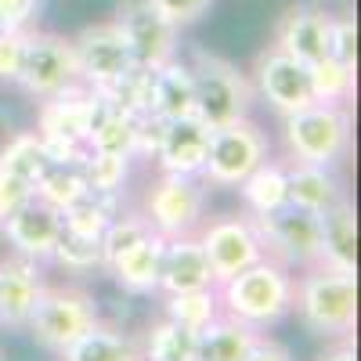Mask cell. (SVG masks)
Returning <instances> with one entry per match:
<instances>
[{"mask_svg":"<svg viewBox=\"0 0 361 361\" xmlns=\"http://www.w3.org/2000/svg\"><path fill=\"white\" fill-rule=\"evenodd\" d=\"M246 361H293V354H289V347H286L282 340L260 333L257 343H253V350L246 354Z\"/></svg>","mask_w":361,"mask_h":361,"instance_id":"obj_41","label":"cell"},{"mask_svg":"<svg viewBox=\"0 0 361 361\" xmlns=\"http://www.w3.org/2000/svg\"><path fill=\"white\" fill-rule=\"evenodd\" d=\"M282 141L289 163H311V166H336L347 159L354 141V119L347 105H307L293 116H282Z\"/></svg>","mask_w":361,"mask_h":361,"instance_id":"obj_3","label":"cell"},{"mask_svg":"<svg viewBox=\"0 0 361 361\" xmlns=\"http://www.w3.org/2000/svg\"><path fill=\"white\" fill-rule=\"evenodd\" d=\"M112 22L119 25V33H123V40L130 47L134 69L156 73L177 58V33L180 29H173L156 8H148L145 0H123Z\"/></svg>","mask_w":361,"mask_h":361,"instance_id":"obj_11","label":"cell"},{"mask_svg":"<svg viewBox=\"0 0 361 361\" xmlns=\"http://www.w3.org/2000/svg\"><path fill=\"white\" fill-rule=\"evenodd\" d=\"M163 246L166 238L148 231L137 246H130L119 260H112L105 271L123 286L127 293H156L159 289V264H163Z\"/></svg>","mask_w":361,"mask_h":361,"instance_id":"obj_23","label":"cell"},{"mask_svg":"<svg viewBox=\"0 0 361 361\" xmlns=\"http://www.w3.org/2000/svg\"><path fill=\"white\" fill-rule=\"evenodd\" d=\"M109 112V102L90 87H73L66 94H54L47 102H40V116H37V134L40 137H66L76 145H87L90 130L98 127V119Z\"/></svg>","mask_w":361,"mask_h":361,"instance_id":"obj_14","label":"cell"},{"mask_svg":"<svg viewBox=\"0 0 361 361\" xmlns=\"http://www.w3.org/2000/svg\"><path fill=\"white\" fill-rule=\"evenodd\" d=\"M141 217L163 238L195 235L202 228V217H206V185H202V177L166 173L163 170L152 185L145 188Z\"/></svg>","mask_w":361,"mask_h":361,"instance_id":"obj_6","label":"cell"},{"mask_svg":"<svg viewBox=\"0 0 361 361\" xmlns=\"http://www.w3.org/2000/svg\"><path fill=\"white\" fill-rule=\"evenodd\" d=\"M0 231H4L11 253L40 264V260H51V253H54V243H58V235H62V214L33 195L22 209H15V214L0 224Z\"/></svg>","mask_w":361,"mask_h":361,"instance_id":"obj_15","label":"cell"},{"mask_svg":"<svg viewBox=\"0 0 361 361\" xmlns=\"http://www.w3.org/2000/svg\"><path fill=\"white\" fill-rule=\"evenodd\" d=\"M80 62H76V47L73 37L62 33H33L29 29V44H25V62L18 73V87L29 98L47 102L54 94L80 87Z\"/></svg>","mask_w":361,"mask_h":361,"instance_id":"obj_8","label":"cell"},{"mask_svg":"<svg viewBox=\"0 0 361 361\" xmlns=\"http://www.w3.org/2000/svg\"><path fill=\"white\" fill-rule=\"evenodd\" d=\"M141 361H195V333L180 329L170 318H159L145 333Z\"/></svg>","mask_w":361,"mask_h":361,"instance_id":"obj_31","label":"cell"},{"mask_svg":"<svg viewBox=\"0 0 361 361\" xmlns=\"http://www.w3.org/2000/svg\"><path fill=\"white\" fill-rule=\"evenodd\" d=\"M40 289H44V279H40L37 260L18 257V253L0 257V325L11 329V333H22L37 307Z\"/></svg>","mask_w":361,"mask_h":361,"instance_id":"obj_16","label":"cell"},{"mask_svg":"<svg viewBox=\"0 0 361 361\" xmlns=\"http://www.w3.org/2000/svg\"><path fill=\"white\" fill-rule=\"evenodd\" d=\"M33 195H37L40 202L54 206L58 214H66L69 206H76L80 199L90 195V188H87V180H83V170H80V166L51 163V166L40 173V180L33 185Z\"/></svg>","mask_w":361,"mask_h":361,"instance_id":"obj_30","label":"cell"},{"mask_svg":"<svg viewBox=\"0 0 361 361\" xmlns=\"http://www.w3.org/2000/svg\"><path fill=\"white\" fill-rule=\"evenodd\" d=\"M188 69H192V87H195V119L199 123L217 130L224 123H235V119L250 116L257 90H253V80L235 62H228L221 54H209V51H195Z\"/></svg>","mask_w":361,"mask_h":361,"instance_id":"obj_4","label":"cell"},{"mask_svg":"<svg viewBox=\"0 0 361 361\" xmlns=\"http://www.w3.org/2000/svg\"><path fill=\"white\" fill-rule=\"evenodd\" d=\"M286 177H289V202L300 209H311L318 217L347 199L333 166H311V163H289L286 159Z\"/></svg>","mask_w":361,"mask_h":361,"instance_id":"obj_20","label":"cell"},{"mask_svg":"<svg viewBox=\"0 0 361 361\" xmlns=\"http://www.w3.org/2000/svg\"><path fill=\"white\" fill-rule=\"evenodd\" d=\"M58 357L62 361H141V343L127 333H119V329H112V325L94 322Z\"/></svg>","mask_w":361,"mask_h":361,"instance_id":"obj_26","label":"cell"},{"mask_svg":"<svg viewBox=\"0 0 361 361\" xmlns=\"http://www.w3.org/2000/svg\"><path fill=\"white\" fill-rule=\"evenodd\" d=\"M257 336L260 329L221 311L206 329L195 333V361H246Z\"/></svg>","mask_w":361,"mask_h":361,"instance_id":"obj_21","label":"cell"},{"mask_svg":"<svg viewBox=\"0 0 361 361\" xmlns=\"http://www.w3.org/2000/svg\"><path fill=\"white\" fill-rule=\"evenodd\" d=\"M0 166L25 177L29 185H37L40 173L51 166L47 152H44V141L37 134H11L4 141V148H0Z\"/></svg>","mask_w":361,"mask_h":361,"instance_id":"obj_32","label":"cell"},{"mask_svg":"<svg viewBox=\"0 0 361 361\" xmlns=\"http://www.w3.org/2000/svg\"><path fill=\"white\" fill-rule=\"evenodd\" d=\"M29 199H33V185H29L25 177L0 166V224H4L15 209H22Z\"/></svg>","mask_w":361,"mask_h":361,"instance_id":"obj_39","label":"cell"},{"mask_svg":"<svg viewBox=\"0 0 361 361\" xmlns=\"http://www.w3.org/2000/svg\"><path fill=\"white\" fill-rule=\"evenodd\" d=\"M293 311L314 336H350L357 325V275L325 264L304 267V275H293Z\"/></svg>","mask_w":361,"mask_h":361,"instance_id":"obj_1","label":"cell"},{"mask_svg":"<svg viewBox=\"0 0 361 361\" xmlns=\"http://www.w3.org/2000/svg\"><path fill=\"white\" fill-rule=\"evenodd\" d=\"M195 235L202 243V253L209 260V271H214L217 286L264 257V243H260V235H257V228L246 214L214 217V221H206Z\"/></svg>","mask_w":361,"mask_h":361,"instance_id":"obj_10","label":"cell"},{"mask_svg":"<svg viewBox=\"0 0 361 361\" xmlns=\"http://www.w3.org/2000/svg\"><path fill=\"white\" fill-rule=\"evenodd\" d=\"M206 152H209V127L199 123L195 116L163 123V134H159V145H156V159L166 173L199 177L202 166H206Z\"/></svg>","mask_w":361,"mask_h":361,"instance_id":"obj_18","label":"cell"},{"mask_svg":"<svg viewBox=\"0 0 361 361\" xmlns=\"http://www.w3.org/2000/svg\"><path fill=\"white\" fill-rule=\"evenodd\" d=\"M329 54L340 58L347 66H357V25L350 15H333V29H329Z\"/></svg>","mask_w":361,"mask_h":361,"instance_id":"obj_38","label":"cell"},{"mask_svg":"<svg viewBox=\"0 0 361 361\" xmlns=\"http://www.w3.org/2000/svg\"><path fill=\"white\" fill-rule=\"evenodd\" d=\"M221 314V296H217V286L209 289H188V293H166L163 300V318L177 322L180 329L188 333H199Z\"/></svg>","mask_w":361,"mask_h":361,"instance_id":"obj_29","label":"cell"},{"mask_svg":"<svg viewBox=\"0 0 361 361\" xmlns=\"http://www.w3.org/2000/svg\"><path fill=\"white\" fill-rule=\"evenodd\" d=\"M73 47H76V62H80V80L90 90H105L134 69L130 47L116 22H94V25L80 29L73 37Z\"/></svg>","mask_w":361,"mask_h":361,"instance_id":"obj_12","label":"cell"},{"mask_svg":"<svg viewBox=\"0 0 361 361\" xmlns=\"http://www.w3.org/2000/svg\"><path fill=\"white\" fill-rule=\"evenodd\" d=\"M80 170H83L90 195H119V188H123V180L130 173V159L109 156V152H87Z\"/></svg>","mask_w":361,"mask_h":361,"instance_id":"obj_33","label":"cell"},{"mask_svg":"<svg viewBox=\"0 0 361 361\" xmlns=\"http://www.w3.org/2000/svg\"><path fill=\"white\" fill-rule=\"evenodd\" d=\"M29 29H0V83H18Z\"/></svg>","mask_w":361,"mask_h":361,"instance_id":"obj_36","label":"cell"},{"mask_svg":"<svg viewBox=\"0 0 361 361\" xmlns=\"http://www.w3.org/2000/svg\"><path fill=\"white\" fill-rule=\"evenodd\" d=\"M250 221H253L260 243H264V257L279 260L286 267L322 264V221L311 209H300V206L286 202L275 214L250 217Z\"/></svg>","mask_w":361,"mask_h":361,"instance_id":"obj_9","label":"cell"},{"mask_svg":"<svg viewBox=\"0 0 361 361\" xmlns=\"http://www.w3.org/2000/svg\"><path fill=\"white\" fill-rule=\"evenodd\" d=\"M94 322H98V304L83 286H47L44 282L25 333H33V340L40 347L62 354Z\"/></svg>","mask_w":361,"mask_h":361,"instance_id":"obj_5","label":"cell"},{"mask_svg":"<svg viewBox=\"0 0 361 361\" xmlns=\"http://www.w3.org/2000/svg\"><path fill=\"white\" fill-rule=\"evenodd\" d=\"M354 80H357V66H347L340 58L325 54L318 62L307 66V83H311V98L322 105H343L354 98Z\"/></svg>","mask_w":361,"mask_h":361,"instance_id":"obj_28","label":"cell"},{"mask_svg":"<svg viewBox=\"0 0 361 361\" xmlns=\"http://www.w3.org/2000/svg\"><path fill=\"white\" fill-rule=\"evenodd\" d=\"M238 199H243L250 217H264L275 214L289 202V177H286V159H264L260 166H253L243 180L235 185Z\"/></svg>","mask_w":361,"mask_h":361,"instance_id":"obj_22","label":"cell"},{"mask_svg":"<svg viewBox=\"0 0 361 361\" xmlns=\"http://www.w3.org/2000/svg\"><path fill=\"white\" fill-rule=\"evenodd\" d=\"M329 29H333V15L322 11V8H289L279 25H275V44L271 47H279L286 51L289 58H296V62H318V58L329 54Z\"/></svg>","mask_w":361,"mask_h":361,"instance_id":"obj_17","label":"cell"},{"mask_svg":"<svg viewBox=\"0 0 361 361\" xmlns=\"http://www.w3.org/2000/svg\"><path fill=\"white\" fill-rule=\"evenodd\" d=\"M40 0H0V29H29Z\"/></svg>","mask_w":361,"mask_h":361,"instance_id":"obj_40","label":"cell"},{"mask_svg":"<svg viewBox=\"0 0 361 361\" xmlns=\"http://www.w3.org/2000/svg\"><path fill=\"white\" fill-rule=\"evenodd\" d=\"M214 271L202 253L199 235H180V238H166L163 246V264H159V289L163 293H188V289H209Z\"/></svg>","mask_w":361,"mask_h":361,"instance_id":"obj_19","label":"cell"},{"mask_svg":"<svg viewBox=\"0 0 361 361\" xmlns=\"http://www.w3.org/2000/svg\"><path fill=\"white\" fill-rule=\"evenodd\" d=\"M318 361H357V347H354V340H350V336H340V340H336V347H329Z\"/></svg>","mask_w":361,"mask_h":361,"instance_id":"obj_42","label":"cell"},{"mask_svg":"<svg viewBox=\"0 0 361 361\" xmlns=\"http://www.w3.org/2000/svg\"><path fill=\"white\" fill-rule=\"evenodd\" d=\"M253 90L275 109L279 116H293L300 109L314 105L311 83H307V66L289 58L279 47H267L257 66H253Z\"/></svg>","mask_w":361,"mask_h":361,"instance_id":"obj_13","label":"cell"},{"mask_svg":"<svg viewBox=\"0 0 361 361\" xmlns=\"http://www.w3.org/2000/svg\"><path fill=\"white\" fill-rule=\"evenodd\" d=\"M322 221V264L336 271H354L357 275V217L354 202L343 199L333 209H325Z\"/></svg>","mask_w":361,"mask_h":361,"instance_id":"obj_24","label":"cell"},{"mask_svg":"<svg viewBox=\"0 0 361 361\" xmlns=\"http://www.w3.org/2000/svg\"><path fill=\"white\" fill-rule=\"evenodd\" d=\"M152 231L145 224V217L141 214H130V217H112L109 224H105V231H102V267H109L112 260H119L130 246H137L141 238Z\"/></svg>","mask_w":361,"mask_h":361,"instance_id":"obj_34","label":"cell"},{"mask_svg":"<svg viewBox=\"0 0 361 361\" xmlns=\"http://www.w3.org/2000/svg\"><path fill=\"white\" fill-rule=\"evenodd\" d=\"M137 123H141V116L119 112L109 105V112L98 119V127L87 137V152H109V156L134 159L137 156Z\"/></svg>","mask_w":361,"mask_h":361,"instance_id":"obj_27","label":"cell"},{"mask_svg":"<svg viewBox=\"0 0 361 361\" xmlns=\"http://www.w3.org/2000/svg\"><path fill=\"white\" fill-rule=\"evenodd\" d=\"M221 311L246 322L253 329L279 325L293 311V267L260 257L246 271L231 275L228 282L217 286Z\"/></svg>","mask_w":361,"mask_h":361,"instance_id":"obj_2","label":"cell"},{"mask_svg":"<svg viewBox=\"0 0 361 361\" xmlns=\"http://www.w3.org/2000/svg\"><path fill=\"white\" fill-rule=\"evenodd\" d=\"M152 116L163 119V123L195 116V87H192L188 62L173 58V62L152 73Z\"/></svg>","mask_w":361,"mask_h":361,"instance_id":"obj_25","label":"cell"},{"mask_svg":"<svg viewBox=\"0 0 361 361\" xmlns=\"http://www.w3.org/2000/svg\"><path fill=\"white\" fill-rule=\"evenodd\" d=\"M145 4L156 8L173 29H188L214 8V0H145Z\"/></svg>","mask_w":361,"mask_h":361,"instance_id":"obj_37","label":"cell"},{"mask_svg":"<svg viewBox=\"0 0 361 361\" xmlns=\"http://www.w3.org/2000/svg\"><path fill=\"white\" fill-rule=\"evenodd\" d=\"M271 156V141L267 134L253 123L250 116L224 123L217 130H209V152L202 166V185L214 188H235L253 166H260Z\"/></svg>","mask_w":361,"mask_h":361,"instance_id":"obj_7","label":"cell"},{"mask_svg":"<svg viewBox=\"0 0 361 361\" xmlns=\"http://www.w3.org/2000/svg\"><path fill=\"white\" fill-rule=\"evenodd\" d=\"M0 361H4V354H0Z\"/></svg>","mask_w":361,"mask_h":361,"instance_id":"obj_43","label":"cell"},{"mask_svg":"<svg viewBox=\"0 0 361 361\" xmlns=\"http://www.w3.org/2000/svg\"><path fill=\"white\" fill-rule=\"evenodd\" d=\"M51 260H58L69 271H90V267H102V243L98 238H87V235H76L69 228H62L54 243V253Z\"/></svg>","mask_w":361,"mask_h":361,"instance_id":"obj_35","label":"cell"}]
</instances>
